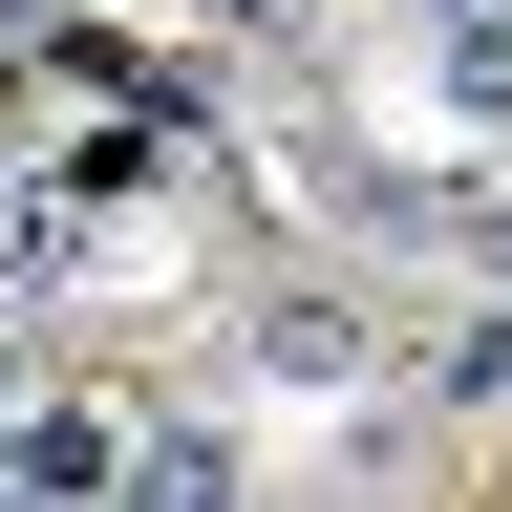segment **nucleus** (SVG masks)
I'll list each match as a JSON object with an SVG mask.
<instances>
[{
    "label": "nucleus",
    "mask_w": 512,
    "mask_h": 512,
    "mask_svg": "<svg viewBox=\"0 0 512 512\" xmlns=\"http://www.w3.org/2000/svg\"><path fill=\"white\" fill-rule=\"evenodd\" d=\"M256 363H278V384H363V320H320V299H278V320H256Z\"/></svg>",
    "instance_id": "obj_2"
},
{
    "label": "nucleus",
    "mask_w": 512,
    "mask_h": 512,
    "mask_svg": "<svg viewBox=\"0 0 512 512\" xmlns=\"http://www.w3.org/2000/svg\"><path fill=\"white\" fill-rule=\"evenodd\" d=\"M86 491H128V427L107 406H64V384L0 406V512H86Z\"/></svg>",
    "instance_id": "obj_1"
},
{
    "label": "nucleus",
    "mask_w": 512,
    "mask_h": 512,
    "mask_svg": "<svg viewBox=\"0 0 512 512\" xmlns=\"http://www.w3.org/2000/svg\"><path fill=\"white\" fill-rule=\"evenodd\" d=\"M406 22H470V0H406Z\"/></svg>",
    "instance_id": "obj_3"
}]
</instances>
